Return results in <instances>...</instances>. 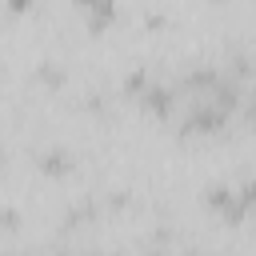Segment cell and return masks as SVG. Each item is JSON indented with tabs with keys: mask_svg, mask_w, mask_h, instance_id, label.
<instances>
[{
	"mask_svg": "<svg viewBox=\"0 0 256 256\" xmlns=\"http://www.w3.org/2000/svg\"><path fill=\"white\" fill-rule=\"evenodd\" d=\"M60 168H68V152H48L44 172H60Z\"/></svg>",
	"mask_w": 256,
	"mask_h": 256,
	"instance_id": "cell-1",
	"label": "cell"
}]
</instances>
